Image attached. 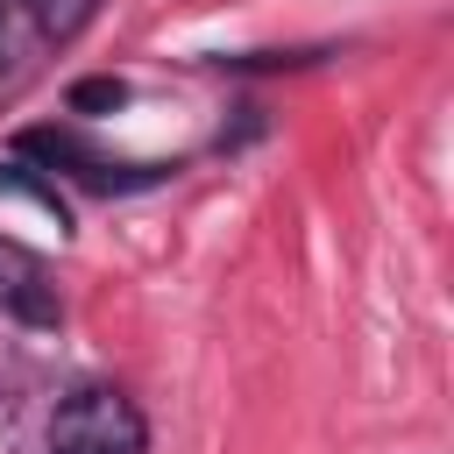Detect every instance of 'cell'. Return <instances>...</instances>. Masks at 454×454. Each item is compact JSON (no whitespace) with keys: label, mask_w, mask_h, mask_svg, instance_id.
<instances>
[{"label":"cell","mask_w":454,"mask_h":454,"mask_svg":"<svg viewBox=\"0 0 454 454\" xmlns=\"http://www.w3.org/2000/svg\"><path fill=\"white\" fill-rule=\"evenodd\" d=\"M50 454H142V411L121 390H71L50 419Z\"/></svg>","instance_id":"6da1fadb"},{"label":"cell","mask_w":454,"mask_h":454,"mask_svg":"<svg viewBox=\"0 0 454 454\" xmlns=\"http://www.w3.org/2000/svg\"><path fill=\"white\" fill-rule=\"evenodd\" d=\"M92 14L99 0H0V78L57 57Z\"/></svg>","instance_id":"7a4b0ae2"},{"label":"cell","mask_w":454,"mask_h":454,"mask_svg":"<svg viewBox=\"0 0 454 454\" xmlns=\"http://www.w3.org/2000/svg\"><path fill=\"white\" fill-rule=\"evenodd\" d=\"M0 305H7L14 319H35V326L57 319V291H50L43 262H35L28 248H14V241H0Z\"/></svg>","instance_id":"3957f363"},{"label":"cell","mask_w":454,"mask_h":454,"mask_svg":"<svg viewBox=\"0 0 454 454\" xmlns=\"http://www.w3.org/2000/svg\"><path fill=\"white\" fill-rule=\"evenodd\" d=\"M121 99H128L121 78H85V85H71V114H106V106H121Z\"/></svg>","instance_id":"277c9868"}]
</instances>
